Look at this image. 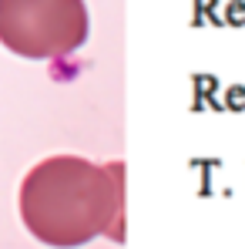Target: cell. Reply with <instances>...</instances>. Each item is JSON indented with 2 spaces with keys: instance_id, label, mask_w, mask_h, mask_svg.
<instances>
[{
  "instance_id": "6da1fadb",
  "label": "cell",
  "mask_w": 245,
  "mask_h": 249,
  "mask_svg": "<svg viewBox=\"0 0 245 249\" xmlns=\"http://www.w3.org/2000/svg\"><path fill=\"white\" fill-rule=\"evenodd\" d=\"M20 219L31 236L57 249H74L94 236L121 239L124 165H94L81 155H50L20 182Z\"/></svg>"
},
{
  "instance_id": "7a4b0ae2",
  "label": "cell",
  "mask_w": 245,
  "mask_h": 249,
  "mask_svg": "<svg viewBox=\"0 0 245 249\" xmlns=\"http://www.w3.org/2000/svg\"><path fill=\"white\" fill-rule=\"evenodd\" d=\"M84 37V0H0V44L20 57H64L78 51Z\"/></svg>"
}]
</instances>
